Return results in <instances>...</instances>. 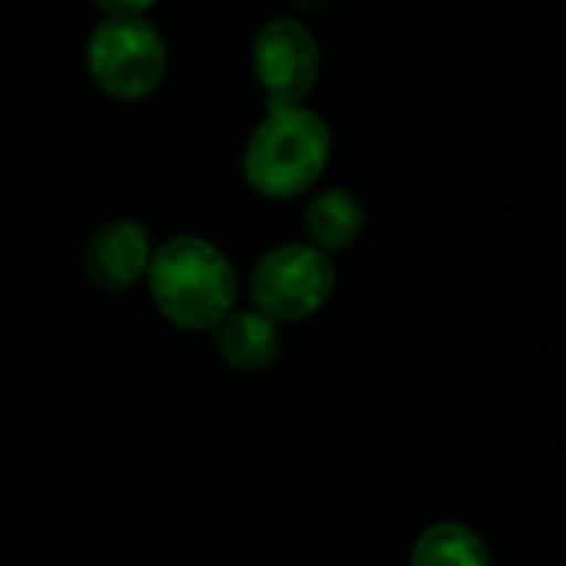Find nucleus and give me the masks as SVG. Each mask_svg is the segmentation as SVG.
Masks as SVG:
<instances>
[{
	"label": "nucleus",
	"mask_w": 566,
	"mask_h": 566,
	"mask_svg": "<svg viewBox=\"0 0 566 566\" xmlns=\"http://www.w3.org/2000/svg\"><path fill=\"white\" fill-rule=\"evenodd\" d=\"M149 295L163 318L179 328H212L235 308V269L222 249L199 235H172L149 255Z\"/></svg>",
	"instance_id": "nucleus-1"
},
{
	"label": "nucleus",
	"mask_w": 566,
	"mask_h": 566,
	"mask_svg": "<svg viewBox=\"0 0 566 566\" xmlns=\"http://www.w3.org/2000/svg\"><path fill=\"white\" fill-rule=\"evenodd\" d=\"M328 156V123L305 103H285L269 106L265 119L252 129L242 153V172L259 196L295 199L322 179Z\"/></svg>",
	"instance_id": "nucleus-2"
},
{
	"label": "nucleus",
	"mask_w": 566,
	"mask_h": 566,
	"mask_svg": "<svg viewBox=\"0 0 566 566\" xmlns=\"http://www.w3.org/2000/svg\"><path fill=\"white\" fill-rule=\"evenodd\" d=\"M166 40L143 13H106L86 40V70L113 99H146L166 80Z\"/></svg>",
	"instance_id": "nucleus-3"
},
{
	"label": "nucleus",
	"mask_w": 566,
	"mask_h": 566,
	"mask_svg": "<svg viewBox=\"0 0 566 566\" xmlns=\"http://www.w3.org/2000/svg\"><path fill=\"white\" fill-rule=\"evenodd\" d=\"M249 292L252 305L272 322H302L332 298L335 265L322 249L308 242H289L259 259Z\"/></svg>",
	"instance_id": "nucleus-4"
},
{
	"label": "nucleus",
	"mask_w": 566,
	"mask_h": 566,
	"mask_svg": "<svg viewBox=\"0 0 566 566\" xmlns=\"http://www.w3.org/2000/svg\"><path fill=\"white\" fill-rule=\"evenodd\" d=\"M252 70L269 106L305 103L322 70V53L312 30L292 17L269 20L252 40Z\"/></svg>",
	"instance_id": "nucleus-5"
},
{
	"label": "nucleus",
	"mask_w": 566,
	"mask_h": 566,
	"mask_svg": "<svg viewBox=\"0 0 566 566\" xmlns=\"http://www.w3.org/2000/svg\"><path fill=\"white\" fill-rule=\"evenodd\" d=\"M149 255V232L133 219H113L90 235L83 249V272L90 285L106 295H116L146 279Z\"/></svg>",
	"instance_id": "nucleus-6"
},
{
	"label": "nucleus",
	"mask_w": 566,
	"mask_h": 566,
	"mask_svg": "<svg viewBox=\"0 0 566 566\" xmlns=\"http://www.w3.org/2000/svg\"><path fill=\"white\" fill-rule=\"evenodd\" d=\"M209 332L216 355L235 371H262L275 365L282 352L279 322H272L259 308H229Z\"/></svg>",
	"instance_id": "nucleus-7"
},
{
	"label": "nucleus",
	"mask_w": 566,
	"mask_h": 566,
	"mask_svg": "<svg viewBox=\"0 0 566 566\" xmlns=\"http://www.w3.org/2000/svg\"><path fill=\"white\" fill-rule=\"evenodd\" d=\"M302 226L308 245L322 249L325 255L345 252L365 232V206L352 189H325L308 202Z\"/></svg>",
	"instance_id": "nucleus-8"
},
{
	"label": "nucleus",
	"mask_w": 566,
	"mask_h": 566,
	"mask_svg": "<svg viewBox=\"0 0 566 566\" xmlns=\"http://www.w3.org/2000/svg\"><path fill=\"white\" fill-rule=\"evenodd\" d=\"M411 566H491V554L471 527L441 521L418 537Z\"/></svg>",
	"instance_id": "nucleus-9"
},
{
	"label": "nucleus",
	"mask_w": 566,
	"mask_h": 566,
	"mask_svg": "<svg viewBox=\"0 0 566 566\" xmlns=\"http://www.w3.org/2000/svg\"><path fill=\"white\" fill-rule=\"evenodd\" d=\"M103 13H146L159 0H93Z\"/></svg>",
	"instance_id": "nucleus-10"
}]
</instances>
